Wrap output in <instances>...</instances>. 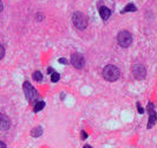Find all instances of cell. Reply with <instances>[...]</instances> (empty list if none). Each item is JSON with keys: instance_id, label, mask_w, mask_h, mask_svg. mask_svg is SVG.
Wrapping results in <instances>:
<instances>
[{"instance_id": "1", "label": "cell", "mask_w": 157, "mask_h": 148, "mask_svg": "<svg viewBox=\"0 0 157 148\" xmlns=\"http://www.w3.org/2000/svg\"><path fill=\"white\" fill-rule=\"evenodd\" d=\"M121 76V72H119V69L117 68L116 65H106L104 69H103V77L109 81V82H115Z\"/></svg>"}, {"instance_id": "2", "label": "cell", "mask_w": 157, "mask_h": 148, "mask_svg": "<svg viewBox=\"0 0 157 148\" xmlns=\"http://www.w3.org/2000/svg\"><path fill=\"white\" fill-rule=\"evenodd\" d=\"M72 23L78 30H84L88 26V18L82 12H75L72 14Z\"/></svg>"}, {"instance_id": "3", "label": "cell", "mask_w": 157, "mask_h": 148, "mask_svg": "<svg viewBox=\"0 0 157 148\" xmlns=\"http://www.w3.org/2000/svg\"><path fill=\"white\" fill-rule=\"evenodd\" d=\"M117 42L122 46V48H129L132 43V36L129 31H121L117 36Z\"/></svg>"}, {"instance_id": "4", "label": "cell", "mask_w": 157, "mask_h": 148, "mask_svg": "<svg viewBox=\"0 0 157 148\" xmlns=\"http://www.w3.org/2000/svg\"><path fill=\"white\" fill-rule=\"evenodd\" d=\"M22 89H24V94H25L28 102H33V101H36L39 97L37 90L31 85L30 82H25L24 85H22Z\"/></svg>"}, {"instance_id": "5", "label": "cell", "mask_w": 157, "mask_h": 148, "mask_svg": "<svg viewBox=\"0 0 157 148\" xmlns=\"http://www.w3.org/2000/svg\"><path fill=\"white\" fill-rule=\"evenodd\" d=\"M132 75L136 80H144L146 76V68L143 64H135L132 66Z\"/></svg>"}, {"instance_id": "6", "label": "cell", "mask_w": 157, "mask_h": 148, "mask_svg": "<svg viewBox=\"0 0 157 148\" xmlns=\"http://www.w3.org/2000/svg\"><path fill=\"white\" fill-rule=\"evenodd\" d=\"M148 113H149V121H148V129L154 127V124L157 122V114L154 109V103L149 102L148 103Z\"/></svg>"}, {"instance_id": "7", "label": "cell", "mask_w": 157, "mask_h": 148, "mask_svg": "<svg viewBox=\"0 0 157 148\" xmlns=\"http://www.w3.org/2000/svg\"><path fill=\"white\" fill-rule=\"evenodd\" d=\"M71 63L76 69H82L85 64V59L83 57V54L78 53V52L72 53L71 54Z\"/></svg>"}, {"instance_id": "8", "label": "cell", "mask_w": 157, "mask_h": 148, "mask_svg": "<svg viewBox=\"0 0 157 148\" xmlns=\"http://www.w3.org/2000/svg\"><path fill=\"white\" fill-rule=\"evenodd\" d=\"M10 120L7 117L6 115H3L0 114V129L1 130H7L10 128Z\"/></svg>"}, {"instance_id": "9", "label": "cell", "mask_w": 157, "mask_h": 148, "mask_svg": "<svg viewBox=\"0 0 157 148\" xmlns=\"http://www.w3.org/2000/svg\"><path fill=\"white\" fill-rule=\"evenodd\" d=\"M99 14L103 20H108L110 18V15H111V11L105 6H102V7H99Z\"/></svg>"}, {"instance_id": "10", "label": "cell", "mask_w": 157, "mask_h": 148, "mask_svg": "<svg viewBox=\"0 0 157 148\" xmlns=\"http://www.w3.org/2000/svg\"><path fill=\"white\" fill-rule=\"evenodd\" d=\"M43 134V128L39 126V127H36L33 128L32 130H31V136H33V137H39Z\"/></svg>"}, {"instance_id": "11", "label": "cell", "mask_w": 157, "mask_h": 148, "mask_svg": "<svg viewBox=\"0 0 157 148\" xmlns=\"http://www.w3.org/2000/svg\"><path fill=\"white\" fill-rule=\"evenodd\" d=\"M45 107V102H43V101H39V102H37L34 104V108H33V111L34 113H38V111H40L42 109H44Z\"/></svg>"}, {"instance_id": "12", "label": "cell", "mask_w": 157, "mask_h": 148, "mask_svg": "<svg viewBox=\"0 0 157 148\" xmlns=\"http://www.w3.org/2000/svg\"><path fill=\"white\" fill-rule=\"evenodd\" d=\"M136 11H137V7L135 5H133V4H128L127 6L124 7V10L122 12L124 13V12H136Z\"/></svg>"}, {"instance_id": "13", "label": "cell", "mask_w": 157, "mask_h": 148, "mask_svg": "<svg viewBox=\"0 0 157 148\" xmlns=\"http://www.w3.org/2000/svg\"><path fill=\"white\" fill-rule=\"evenodd\" d=\"M32 77H33V80L37 81V82H40L43 80V75H42L40 71H34L33 75H32Z\"/></svg>"}, {"instance_id": "14", "label": "cell", "mask_w": 157, "mask_h": 148, "mask_svg": "<svg viewBox=\"0 0 157 148\" xmlns=\"http://www.w3.org/2000/svg\"><path fill=\"white\" fill-rule=\"evenodd\" d=\"M59 78H60V75H59L58 72H52V74H51V81H52L53 83L58 82Z\"/></svg>"}, {"instance_id": "15", "label": "cell", "mask_w": 157, "mask_h": 148, "mask_svg": "<svg viewBox=\"0 0 157 148\" xmlns=\"http://www.w3.org/2000/svg\"><path fill=\"white\" fill-rule=\"evenodd\" d=\"M4 56H5V49L3 45H0V59H3Z\"/></svg>"}, {"instance_id": "16", "label": "cell", "mask_w": 157, "mask_h": 148, "mask_svg": "<svg viewBox=\"0 0 157 148\" xmlns=\"http://www.w3.org/2000/svg\"><path fill=\"white\" fill-rule=\"evenodd\" d=\"M137 110H138V113H139V114H143V113H144V109H143L142 107H141V104H139V103H137Z\"/></svg>"}, {"instance_id": "17", "label": "cell", "mask_w": 157, "mask_h": 148, "mask_svg": "<svg viewBox=\"0 0 157 148\" xmlns=\"http://www.w3.org/2000/svg\"><path fill=\"white\" fill-rule=\"evenodd\" d=\"M43 19H44V14L38 13V14H37V20H38V21H42Z\"/></svg>"}, {"instance_id": "18", "label": "cell", "mask_w": 157, "mask_h": 148, "mask_svg": "<svg viewBox=\"0 0 157 148\" xmlns=\"http://www.w3.org/2000/svg\"><path fill=\"white\" fill-rule=\"evenodd\" d=\"M59 63H61V64H67V60L65 58H59Z\"/></svg>"}, {"instance_id": "19", "label": "cell", "mask_w": 157, "mask_h": 148, "mask_svg": "<svg viewBox=\"0 0 157 148\" xmlns=\"http://www.w3.org/2000/svg\"><path fill=\"white\" fill-rule=\"evenodd\" d=\"M80 136H82V139H83V140H85L86 137H88V134H86L85 131H82V135H80Z\"/></svg>"}, {"instance_id": "20", "label": "cell", "mask_w": 157, "mask_h": 148, "mask_svg": "<svg viewBox=\"0 0 157 148\" xmlns=\"http://www.w3.org/2000/svg\"><path fill=\"white\" fill-rule=\"evenodd\" d=\"M0 148H6V143L3 142V141H0Z\"/></svg>"}, {"instance_id": "21", "label": "cell", "mask_w": 157, "mask_h": 148, "mask_svg": "<svg viewBox=\"0 0 157 148\" xmlns=\"http://www.w3.org/2000/svg\"><path fill=\"white\" fill-rule=\"evenodd\" d=\"M3 9H4V5H3V1H1V0H0V12L3 11Z\"/></svg>"}, {"instance_id": "22", "label": "cell", "mask_w": 157, "mask_h": 148, "mask_svg": "<svg viewBox=\"0 0 157 148\" xmlns=\"http://www.w3.org/2000/svg\"><path fill=\"white\" fill-rule=\"evenodd\" d=\"M47 72H49V74H52V72H53V70H52L51 68H49V69H47Z\"/></svg>"}, {"instance_id": "23", "label": "cell", "mask_w": 157, "mask_h": 148, "mask_svg": "<svg viewBox=\"0 0 157 148\" xmlns=\"http://www.w3.org/2000/svg\"><path fill=\"white\" fill-rule=\"evenodd\" d=\"M83 148H92V147H91V146H89V145H85Z\"/></svg>"}]
</instances>
